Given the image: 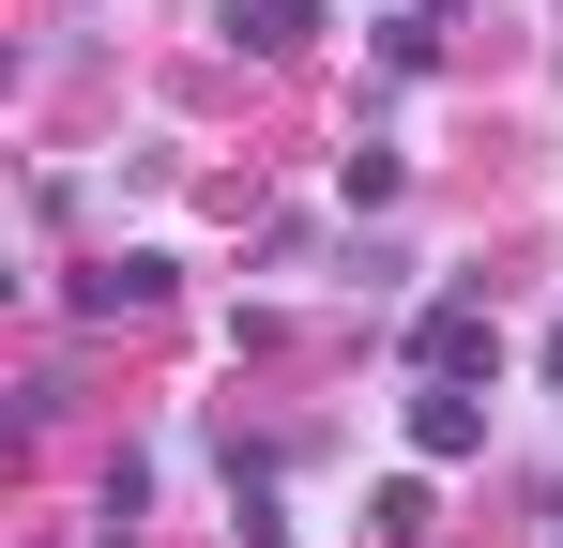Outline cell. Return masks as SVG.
<instances>
[{"label": "cell", "mask_w": 563, "mask_h": 548, "mask_svg": "<svg viewBox=\"0 0 563 548\" xmlns=\"http://www.w3.org/2000/svg\"><path fill=\"white\" fill-rule=\"evenodd\" d=\"M427 365H487V320L472 305H427Z\"/></svg>", "instance_id": "1"}]
</instances>
